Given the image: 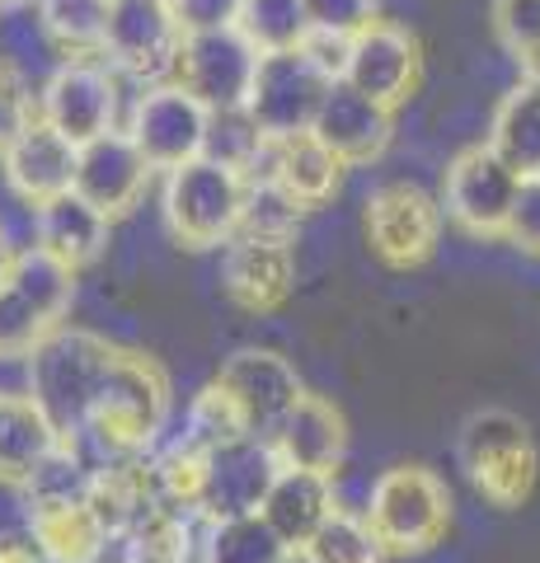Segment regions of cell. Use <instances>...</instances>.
I'll list each match as a JSON object with an SVG mask.
<instances>
[{"label":"cell","mask_w":540,"mask_h":563,"mask_svg":"<svg viewBox=\"0 0 540 563\" xmlns=\"http://www.w3.org/2000/svg\"><path fill=\"white\" fill-rule=\"evenodd\" d=\"M169 413V380L146 352L118 347L103 372L80 442H95L103 461L146 455Z\"/></svg>","instance_id":"1"},{"label":"cell","mask_w":540,"mask_h":563,"mask_svg":"<svg viewBox=\"0 0 540 563\" xmlns=\"http://www.w3.org/2000/svg\"><path fill=\"white\" fill-rule=\"evenodd\" d=\"M456 461L465 470L470 488L498 512H517L536 493L540 479V451L527 428V418L513 409H475L461 422Z\"/></svg>","instance_id":"2"},{"label":"cell","mask_w":540,"mask_h":563,"mask_svg":"<svg viewBox=\"0 0 540 563\" xmlns=\"http://www.w3.org/2000/svg\"><path fill=\"white\" fill-rule=\"evenodd\" d=\"M250 207V174L198 155L165 174V225L188 250H217L231 244L245 225Z\"/></svg>","instance_id":"3"},{"label":"cell","mask_w":540,"mask_h":563,"mask_svg":"<svg viewBox=\"0 0 540 563\" xmlns=\"http://www.w3.org/2000/svg\"><path fill=\"white\" fill-rule=\"evenodd\" d=\"M113 352L118 347L90 329H57L52 339L33 347V404L47 413V422L66 442H80Z\"/></svg>","instance_id":"4"},{"label":"cell","mask_w":540,"mask_h":563,"mask_svg":"<svg viewBox=\"0 0 540 563\" xmlns=\"http://www.w3.org/2000/svg\"><path fill=\"white\" fill-rule=\"evenodd\" d=\"M362 517L386 554H428L451 531V488L428 465H390L372 484Z\"/></svg>","instance_id":"5"},{"label":"cell","mask_w":540,"mask_h":563,"mask_svg":"<svg viewBox=\"0 0 540 563\" xmlns=\"http://www.w3.org/2000/svg\"><path fill=\"white\" fill-rule=\"evenodd\" d=\"M76 301V273L43 254L38 244L14 250L0 277V347H38L57 329Z\"/></svg>","instance_id":"6"},{"label":"cell","mask_w":540,"mask_h":563,"mask_svg":"<svg viewBox=\"0 0 540 563\" xmlns=\"http://www.w3.org/2000/svg\"><path fill=\"white\" fill-rule=\"evenodd\" d=\"M329 85H334V76L310 57V47L264 52L258 70H254V90H250L245 113L254 118V128L268 141L301 136L316 128Z\"/></svg>","instance_id":"7"},{"label":"cell","mask_w":540,"mask_h":563,"mask_svg":"<svg viewBox=\"0 0 540 563\" xmlns=\"http://www.w3.org/2000/svg\"><path fill=\"white\" fill-rule=\"evenodd\" d=\"M123 109V76L103 57H66L38 90V118L76 146L118 128Z\"/></svg>","instance_id":"8"},{"label":"cell","mask_w":540,"mask_h":563,"mask_svg":"<svg viewBox=\"0 0 540 563\" xmlns=\"http://www.w3.org/2000/svg\"><path fill=\"white\" fill-rule=\"evenodd\" d=\"M442 221H447L442 198H432L418 184H381L367 198V211H362L372 254L395 273L423 268L438 254Z\"/></svg>","instance_id":"9"},{"label":"cell","mask_w":540,"mask_h":563,"mask_svg":"<svg viewBox=\"0 0 540 563\" xmlns=\"http://www.w3.org/2000/svg\"><path fill=\"white\" fill-rule=\"evenodd\" d=\"M517 188H521V179L498 161L489 141H475V146H465L456 161L447 165L442 211L470 240H503L513 202H517Z\"/></svg>","instance_id":"10"},{"label":"cell","mask_w":540,"mask_h":563,"mask_svg":"<svg viewBox=\"0 0 540 563\" xmlns=\"http://www.w3.org/2000/svg\"><path fill=\"white\" fill-rule=\"evenodd\" d=\"M128 132L142 146L151 169H179L188 161L207 155V132H212V109L188 95L179 80L146 85L128 113Z\"/></svg>","instance_id":"11"},{"label":"cell","mask_w":540,"mask_h":563,"mask_svg":"<svg viewBox=\"0 0 540 563\" xmlns=\"http://www.w3.org/2000/svg\"><path fill=\"white\" fill-rule=\"evenodd\" d=\"M258 52L235 24L231 29H212V33H188L174 62V80L188 95H198L212 113H231L245 109L250 90H254V70H258Z\"/></svg>","instance_id":"12"},{"label":"cell","mask_w":540,"mask_h":563,"mask_svg":"<svg viewBox=\"0 0 540 563\" xmlns=\"http://www.w3.org/2000/svg\"><path fill=\"white\" fill-rule=\"evenodd\" d=\"M184 33L169 20L165 0H118L109 14V38H103V62L118 66V76L142 85L174 80Z\"/></svg>","instance_id":"13"},{"label":"cell","mask_w":540,"mask_h":563,"mask_svg":"<svg viewBox=\"0 0 540 563\" xmlns=\"http://www.w3.org/2000/svg\"><path fill=\"white\" fill-rule=\"evenodd\" d=\"M418 76H423V47L418 38L395 24V20H376L348 38V57H343V80L362 90L367 99L386 103V109H399L414 90Z\"/></svg>","instance_id":"14"},{"label":"cell","mask_w":540,"mask_h":563,"mask_svg":"<svg viewBox=\"0 0 540 563\" xmlns=\"http://www.w3.org/2000/svg\"><path fill=\"white\" fill-rule=\"evenodd\" d=\"M277 470H283V461H277L268 437H235V442L207 451L202 521L264 512V498L277 479Z\"/></svg>","instance_id":"15"},{"label":"cell","mask_w":540,"mask_h":563,"mask_svg":"<svg viewBox=\"0 0 540 563\" xmlns=\"http://www.w3.org/2000/svg\"><path fill=\"white\" fill-rule=\"evenodd\" d=\"M217 385L235 399V409L245 413L254 437H273L277 422H283L296 409V399L306 395L301 380H296V366L268 347H240L217 372Z\"/></svg>","instance_id":"16"},{"label":"cell","mask_w":540,"mask_h":563,"mask_svg":"<svg viewBox=\"0 0 540 563\" xmlns=\"http://www.w3.org/2000/svg\"><path fill=\"white\" fill-rule=\"evenodd\" d=\"M151 174L155 169L142 155V146L132 141V132L113 128V132H103V136H95V141H85L80 146L76 192L113 221V217H128V211L142 202Z\"/></svg>","instance_id":"17"},{"label":"cell","mask_w":540,"mask_h":563,"mask_svg":"<svg viewBox=\"0 0 540 563\" xmlns=\"http://www.w3.org/2000/svg\"><path fill=\"white\" fill-rule=\"evenodd\" d=\"M296 287V258L291 240H264V235H235L221 254V291L240 310L268 314L291 296Z\"/></svg>","instance_id":"18"},{"label":"cell","mask_w":540,"mask_h":563,"mask_svg":"<svg viewBox=\"0 0 540 563\" xmlns=\"http://www.w3.org/2000/svg\"><path fill=\"white\" fill-rule=\"evenodd\" d=\"M343 169L348 165L324 146L316 132H301V136L264 141L258 161L250 165V179H264L273 188H283L296 207L310 211V207H324L339 192Z\"/></svg>","instance_id":"19"},{"label":"cell","mask_w":540,"mask_h":563,"mask_svg":"<svg viewBox=\"0 0 540 563\" xmlns=\"http://www.w3.org/2000/svg\"><path fill=\"white\" fill-rule=\"evenodd\" d=\"M76 165H80V146L57 128H47L43 118L0 155V174H5L10 192L29 207H43L52 198L76 192Z\"/></svg>","instance_id":"20"},{"label":"cell","mask_w":540,"mask_h":563,"mask_svg":"<svg viewBox=\"0 0 540 563\" xmlns=\"http://www.w3.org/2000/svg\"><path fill=\"white\" fill-rule=\"evenodd\" d=\"M310 132H316L348 169H353V165H372L376 155H386L390 136H395V109L367 99L362 90H353L348 80H334Z\"/></svg>","instance_id":"21"},{"label":"cell","mask_w":540,"mask_h":563,"mask_svg":"<svg viewBox=\"0 0 540 563\" xmlns=\"http://www.w3.org/2000/svg\"><path fill=\"white\" fill-rule=\"evenodd\" d=\"M277 461L291 470H316V474H339L343 451H348V422L324 395H301L296 409L277 422L268 437Z\"/></svg>","instance_id":"22"},{"label":"cell","mask_w":540,"mask_h":563,"mask_svg":"<svg viewBox=\"0 0 540 563\" xmlns=\"http://www.w3.org/2000/svg\"><path fill=\"white\" fill-rule=\"evenodd\" d=\"M109 231H113V221L99 207L85 202L80 192H66V198L33 207V244L57 263H66L71 273L90 268L109 250Z\"/></svg>","instance_id":"23"},{"label":"cell","mask_w":540,"mask_h":563,"mask_svg":"<svg viewBox=\"0 0 540 563\" xmlns=\"http://www.w3.org/2000/svg\"><path fill=\"white\" fill-rule=\"evenodd\" d=\"M334 512H339L334 474H316V470L283 465L277 470V479H273V488H268V498H264V521L291 544L296 554H301V544L316 536Z\"/></svg>","instance_id":"24"},{"label":"cell","mask_w":540,"mask_h":563,"mask_svg":"<svg viewBox=\"0 0 540 563\" xmlns=\"http://www.w3.org/2000/svg\"><path fill=\"white\" fill-rule=\"evenodd\" d=\"M29 536L38 540L47 563H95L109 526H103L90 493V498H66V503H33Z\"/></svg>","instance_id":"25"},{"label":"cell","mask_w":540,"mask_h":563,"mask_svg":"<svg viewBox=\"0 0 540 563\" xmlns=\"http://www.w3.org/2000/svg\"><path fill=\"white\" fill-rule=\"evenodd\" d=\"M484 141H489L494 155L517 179H540V80L536 76H521L498 99Z\"/></svg>","instance_id":"26"},{"label":"cell","mask_w":540,"mask_h":563,"mask_svg":"<svg viewBox=\"0 0 540 563\" xmlns=\"http://www.w3.org/2000/svg\"><path fill=\"white\" fill-rule=\"evenodd\" d=\"M66 437L52 428L47 413L29 399H0V484L24 488Z\"/></svg>","instance_id":"27"},{"label":"cell","mask_w":540,"mask_h":563,"mask_svg":"<svg viewBox=\"0 0 540 563\" xmlns=\"http://www.w3.org/2000/svg\"><path fill=\"white\" fill-rule=\"evenodd\" d=\"M296 559L301 554L273 531V526L264 521V512L202 521L198 563H296Z\"/></svg>","instance_id":"28"},{"label":"cell","mask_w":540,"mask_h":563,"mask_svg":"<svg viewBox=\"0 0 540 563\" xmlns=\"http://www.w3.org/2000/svg\"><path fill=\"white\" fill-rule=\"evenodd\" d=\"M47 38L57 43L66 57H103V38H109V14L118 0H33Z\"/></svg>","instance_id":"29"},{"label":"cell","mask_w":540,"mask_h":563,"mask_svg":"<svg viewBox=\"0 0 540 563\" xmlns=\"http://www.w3.org/2000/svg\"><path fill=\"white\" fill-rule=\"evenodd\" d=\"M235 29L258 52H291V47H306L310 14H306V0H245Z\"/></svg>","instance_id":"30"},{"label":"cell","mask_w":540,"mask_h":563,"mask_svg":"<svg viewBox=\"0 0 540 563\" xmlns=\"http://www.w3.org/2000/svg\"><path fill=\"white\" fill-rule=\"evenodd\" d=\"M301 563H386V544L376 540L367 517L334 512L301 544Z\"/></svg>","instance_id":"31"},{"label":"cell","mask_w":540,"mask_h":563,"mask_svg":"<svg viewBox=\"0 0 540 563\" xmlns=\"http://www.w3.org/2000/svg\"><path fill=\"white\" fill-rule=\"evenodd\" d=\"M179 437L184 442H194V446H202V451H217L225 442H235V437H254V432H250L245 413L235 409V399L212 380L202 395H194V404H188Z\"/></svg>","instance_id":"32"},{"label":"cell","mask_w":540,"mask_h":563,"mask_svg":"<svg viewBox=\"0 0 540 563\" xmlns=\"http://www.w3.org/2000/svg\"><path fill=\"white\" fill-rule=\"evenodd\" d=\"M489 20L498 47L521 66V76H531L540 66V0H494Z\"/></svg>","instance_id":"33"},{"label":"cell","mask_w":540,"mask_h":563,"mask_svg":"<svg viewBox=\"0 0 540 563\" xmlns=\"http://www.w3.org/2000/svg\"><path fill=\"white\" fill-rule=\"evenodd\" d=\"M301 225V207H296L283 188H273L264 179H250V207L240 235H264V240H291Z\"/></svg>","instance_id":"34"},{"label":"cell","mask_w":540,"mask_h":563,"mask_svg":"<svg viewBox=\"0 0 540 563\" xmlns=\"http://www.w3.org/2000/svg\"><path fill=\"white\" fill-rule=\"evenodd\" d=\"M33 122H38V95L20 66L10 57H0V155L20 141Z\"/></svg>","instance_id":"35"},{"label":"cell","mask_w":540,"mask_h":563,"mask_svg":"<svg viewBox=\"0 0 540 563\" xmlns=\"http://www.w3.org/2000/svg\"><path fill=\"white\" fill-rule=\"evenodd\" d=\"M381 0H306L310 14V33H324V38H357L367 24H376Z\"/></svg>","instance_id":"36"},{"label":"cell","mask_w":540,"mask_h":563,"mask_svg":"<svg viewBox=\"0 0 540 563\" xmlns=\"http://www.w3.org/2000/svg\"><path fill=\"white\" fill-rule=\"evenodd\" d=\"M245 0H165L169 20L179 24V33H212V29H231L240 20Z\"/></svg>","instance_id":"37"},{"label":"cell","mask_w":540,"mask_h":563,"mask_svg":"<svg viewBox=\"0 0 540 563\" xmlns=\"http://www.w3.org/2000/svg\"><path fill=\"white\" fill-rule=\"evenodd\" d=\"M503 240L513 250L540 258V179H521L517 188V202H513V217H508V231Z\"/></svg>","instance_id":"38"},{"label":"cell","mask_w":540,"mask_h":563,"mask_svg":"<svg viewBox=\"0 0 540 563\" xmlns=\"http://www.w3.org/2000/svg\"><path fill=\"white\" fill-rule=\"evenodd\" d=\"M0 399L33 404V347H0Z\"/></svg>","instance_id":"39"},{"label":"cell","mask_w":540,"mask_h":563,"mask_svg":"<svg viewBox=\"0 0 540 563\" xmlns=\"http://www.w3.org/2000/svg\"><path fill=\"white\" fill-rule=\"evenodd\" d=\"M0 563H47V554L38 550V540L29 531L24 536H0Z\"/></svg>","instance_id":"40"},{"label":"cell","mask_w":540,"mask_h":563,"mask_svg":"<svg viewBox=\"0 0 540 563\" xmlns=\"http://www.w3.org/2000/svg\"><path fill=\"white\" fill-rule=\"evenodd\" d=\"M10 258H14V250H10V240H5V231H0V277H5V268H10Z\"/></svg>","instance_id":"41"},{"label":"cell","mask_w":540,"mask_h":563,"mask_svg":"<svg viewBox=\"0 0 540 563\" xmlns=\"http://www.w3.org/2000/svg\"><path fill=\"white\" fill-rule=\"evenodd\" d=\"M10 5H14V0H0V14H5V10H10Z\"/></svg>","instance_id":"42"},{"label":"cell","mask_w":540,"mask_h":563,"mask_svg":"<svg viewBox=\"0 0 540 563\" xmlns=\"http://www.w3.org/2000/svg\"><path fill=\"white\" fill-rule=\"evenodd\" d=\"M14 5H24V0H14Z\"/></svg>","instance_id":"43"}]
</instances>
